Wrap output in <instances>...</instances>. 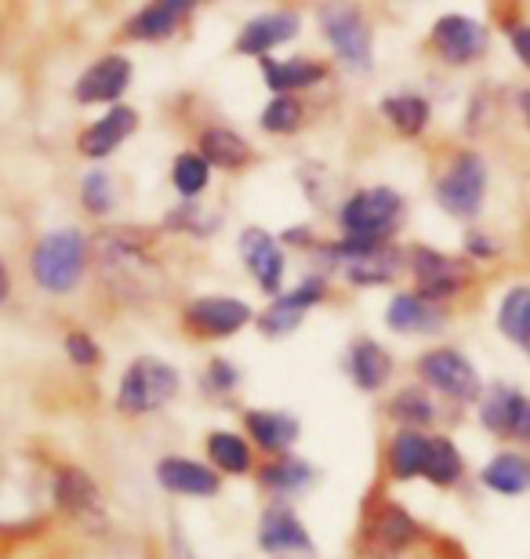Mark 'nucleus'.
Listing matches in <instances>:
<instances>
[{
    "mask_svg": "<svg viewBox=\"0 0 530 559\" xmlns=\"http://www.w3.org/2000/svg\"><path fill=\"white\" fill-rule=\"evenodd\" d=\"M95 273L109 295L117 301H128V306L156 301L167 287L161 262L153 259L150 248L120 229L95 237Z\"/></svg>",
    "mask_w": 530,
    "mask_h": 559,
    "instance_id": "obj_1",
    "label": "nucleus"
},
{
    "mask_svg": "<svg viewBox=\"0 0 530 559\" xmlns=\"http://www.w3.org/2000/svg\"><path fill=\"white\" fill-rule=\"evenodd\" d=\"M84 262H87V240L81 229H55L48 233L37 251H33V276L44 290L51 295H66L81 284L84 276Z\"/></svg>",
    "mask_w": 530,
    "mask_h": 559,
    "instance_id": "obj_2",
    "label": "nucleus"
},
{
    "mask_svg": "<svg viewBox=\"0 0 530 559\" xmlns=\"http://www.w3.org/2000/svg\"><path fill=\"white\" fill-rule=\"evenodd\" d=\"M400 215H403V200L397 189L375 186V189H364V193L345 200L342 229H345V237H353V240L386 243L389 233L400 226Z\"/></svg>",
    "mask_w": 530,
    "mask_h": 559,
    "instance_id": "obj_3",
    "label": "nucleus"
},
{
    "mask_svg": "<svg viewBox=\"0 0 530 559\" xmlns=\"http://www.w3.org/2000/svg\"><path fill=\"white\" fill-rule=\"evenodd\" d=\"M178 393V371L172 364L153 360V356H139L128 374L120 378L117 411L123 415H145V411H161L167 400Z\"/></svg>",
    "mask_w": 530,
    "mask_h": 559,
    "instance_id": "obj_4",
    "label": "nucleus"
},
{
    "mask_svg": "<svg viewBox=\"0 0 530 559\" xmlns=\"http://www.w3.org/2000/svg\"><path fill=\"white\" fill-rule=\"evenodd\" d=\"M483 193H487V164L480 153H458L447 164V171L436 182L439 207L450 211L455 218H476L483 207Z\"/></svg>",
    "mask_w": 530,
    "mask_h": 559,
    "instance_id": "obj_5",
    "label": "nucleus"
},
{
    "mask_svg": "<svg viewBox=\"0 0 530 559\" xmlns=\"http://www.w3.org/2000/svg\"><path fill=\"white\" fill-rule=\"evenodd\" d=\"M323 259L342 270L353 284H389L392 276L400 273V251L389 248V243H375V240H353L345 237L342 243L323 251Z\"/></svg>",
    "mask_w": 530,
    "mask_h": 559,
    "instance_id": "obj_6",
    "label": "nucleus"
},
{
    "mask_svg": "<svg viewBox=\"0 0 530 559\" xmlns=\"http://www.w3.org/2000/svg\"><path fill=\"white\" fill-rule=\"evenodd\" d=\"M320 26L345 70H370V26L353 4H327L320 11Z\"/></svg>",
    "mask_w": 530,
    "mask_h": 559,
    "instance_id": "obj_7",
    "label": "nucleus"
},
{
    "mask_svg": "<svg viewBox=\"0 0 530 559\" xmlns=\"http://www.w3.org/2000/svg\"><path fill=\"white\" fill-rule=\"evenodd\" d=\"M419 374H422L425 385H433L436 393L458 400V404H466V400H476L483 393V382H480L476 367H472L458 349H433V353H425L422 364H419Z\"/></svg>",
    "mask_w": 530,
    "mask_h": 559,
    "instance_id": "obj_8",
    "label": "nucleus"
},
{
    "mask_svg": "<svg viewBox=\"0 0 530 559\" xmlns=\"http://www.w3.org/2000/svg\"><path fill=\"white\" fill-rule=\"evenodd\" d=\"M55 506L87 531H106V506L95 479L84 468H59L55 476Z\"/></svg>",
    "mask_w": 530,
    "mask_h": 559,
    "instance_id": "obj_9",
    "label": "nucleus"
},
{
    "mask_svg": "<svg viewBox=\"0 0 530 559\" xmlns=\"http://www.w3.org/2000/svg\"><path fill=\"white\" fill-rule=\"evenodd\" d=\"M258 545L273 559H317L306 523H302L287 506H273L258 520Z\"/></svg>",
    "mask_w": 530,
    "mask_h": 559,
    "instance_id": "obj_10",
    "label": "nucleus"
},
{
    "mask_svg": "<svg viewBox=\"0 0 530 559\" xmlns=\"http://www.w3.org/2000/svg\"><path fill=\"white\" fill-rule=\"evenodd\" d=\"M411 270H414V280H419V290H414V295L433 301V306L455 298L461 284L469 280L466 262L450 259V254H439V251H428V248L411 251Z\"/></svg>",
    "mask_w": 530,
    "mask_h": 559,
    "instance_id": "obj_11",
    "label": "nucleus"
},
{
    "mask_svg": "<svg viewBox=\"0 0 530 559\" xmlns=\"http://www.w3.org/2000/svg\"><path fill=\"white\" fill-rule=\"evenodd\" d=\"M433 44L439 59L450 66H466L487 51V29L466 15H444L433 26Z\"/></svg>",
    "mask_w": 530,
    "mask_h": 559,
    "instance_id": "obj_12",
    "label": "nucleus"
},
{
    "mask_svg": "<svg viewBox=\"0 0 530 559\" xmlns=\"http://www.w3.org/2000/svg\"><path fill=\"white\" fill-rule=\"evenodd\" d=\"M251 320V306L240 298H197L186 309V323L208 338H229Z\"/></svg>",
    "mask_w": 530,
    "mask_h": 559,
    "instance_id": "obj_13",
    "label": "nucleus"
},
{
    "mask_svg": "<svg viewBox=\"0 0 530 559\" xmlns=\"http://www.w3.org/2000/svg\"><path fill=\"white\" fill-rule=\"evenodd\" d=\"M131 84V62L123 55H106L95 66H87L84 76L76 81V103H117Z\"/></svg>",
    "mask_w": 530,
    "mask_h": 559,
    "instance_id": "obj_14",
    "label": "nucleus"
},
{
    "mask_svg": "<svg viewBox=\"0 0 530 559\" xmlns=\"http://www.w3.org/2000/svg\"><path fill=\"white\" fill-rule=\"evenodd\" d=\"M323 290L327 284L320 276H309L306 284L295 287V290H287V295H280L273 298V306H269L262 317H258V328H262V334H287V331H295L302 317H306V309H313L317 301L323 298Z\"/></svg>",
    "mask_w": 530,
    "mask_h": 559,
    "instance_id": "obj_15",
    "label": "nucleus"
},
{
    "mask_svg": "<svg viewBox=\"0 0 530 559\" xmlns=\"http://www.w3.org/2000/svg\"><path fill=\"white\" fill-rule=\"evenodd\" d=\"M240 254H244L251 276L258 280V287H266L269 295H276L280 284H284V251H280V243L269 237L266 229H244Z\"/></svg>",
    "mask_w": 530,
    "mask_h": 559,
    "instance_id": "obj_16",
    "label": "nucleus"
},
{
    "mask_svg": "<svg viewBox=\"0 0 530 559\" xmlns=\"http://www.w3.org/2000/svg\"><path fill=\"white\" fill-rule=\"evenodd\" d=\"M298 33V15L295 11H269V15H258L244 26L240 40H236V51L240 55H262L269 59V51L287 44Z\"/></svg>",
    "mask_w": 530,
    "mask_h": 559,
    "instance_id": "obj_17",
    "label": "nucleus"
},
{
    "mask_svg": "<svg viewBox=\"0 0 530 559\" xmlns=\"http://www.w3.org/2000/svg\"><path fill=\"white\" fill-rule=\"evenodd\" d=\"M134 128H139V114H134L131 106H113L103 120H95V124L84 131L76 145H81V153L87 156V160H103V156H109L113 150H117Z\"/></svg>",
    "mask_w": 530,
    "mask_h": 559,
    "instance_id": "obj_18",
    "label": "nucleus"
},
{
    "mask_svg": "<svg viewBox=\"0 0 530 559\" xmlns=\"http://www.w3.org/2000/svg\"><path fill=\"white\" fill-rule=\"evenodd\" d=\"M156 479H161V487L172 490V495L208 498L219 490V476H214L208 465L189 462V457H164V462L156 465Z\"/></svg>",
    "mask_w": 530,
    "mask_h": 559,
    "instance_id": "obj_19",
    "label": "nucleus"
},
{
    "mask_svg": "<svg viewBox=\"0 0 530 559\" xmlns=\"http://www.w3.org/2000/svg\"><path fill=\"white\" fill-rule=\"evenodd\" d=\"M193 4L189 0H161V4H145L139 15L128 22V37L134 40H164L172 37L178 29V22H182Z\"/></svg>",
    "mask_w": 530,
    "mask_h": 559,
    "instance_id": "obj_20",
    "label": "nucleus"
},
{
    "mask_svg": "<svg viewBox=\"0 0 530 559\" xmlns=\"http://www.w3.org/2000/svg\"><path fill=\"white\" fill-rule=\"evenodd\" d=\"M389 328L392 331H403V334H436L444 328V312L433 301H425L419 295H397L389 301V312H386Z\"/></svg>",
    "mask_w": 530,
    "mask_h": 559,
    "instance_id": "obj_21",
    "label": "nucleus"
},
{
    "mask_svg": "<svg viewBox=\"0 0 530 559\" xmlns=\"http://www.w3.org/2000/svg\"><path fill=\"white\" fill-rule=\"evenodd\" d=\"M244 425H247V432H251V440L269 454L287 451V447L298 440V421L284 415V411H247Z\"/></svg>",
    "mask_w": 530,
    "mask_h": 559,
    "instance_id": "obj_22",
    "label": "nucleus"
},
{
    "mask_svg": "<svg viewBox=\"0 0 530 559\" xmlns=\"http://www.w3.org/2000/svg\"><path fill=\"white\" fill-rule=\"evenodd\" d=\"M349 374H353V382L364 389V393H375V389H381L389 382L392 356L381 349L378 342L360 338L353 349H349Z\"/></svg>",
    "mask_w": 530,
    "mask_h": 559,
    "instance_id": "obj_23",
    "label": "nucleus"
},
{
    "mask_svg": "<svg viewBox=\"0 0 530 559\" xmlns=\"http://www.w3.org/2000/svg\"><path fill=\"white\" fill-rule=\"evenodd\" d=\"M414 534H419V523H414L400 506H392V501H386V506L378 509L375 523H370L367 538H370V542H378V552L397 556V552H403V549H408V545L414 542Z\"/></svg>",
    "mask_w": 530,
    "mask_h": 559,
    "instance_id": "obj_24",
    "label": "nucleus"
},
{
    "mask_svg": "<svg viewBox=\"0 0 530 559\" xmlns=\"http://www.w3.org/2000/svg\"><path fill=\"white\" fill-rule=\"evenodd\" d=\"M483 484L494 495H523V490H530V457L513 451L494 454L487 468H483Z\"/></svg>",
    "mask_w": 530,
    "mask_h": 559,
    "instance_id": "obj_25",
    "label": "nucleus"
},
{
    "mask_svg": "<svg viewBox=\"0 0 530 559\" xmlns=\"http://www.w3.org/2000/svg\"><path fill=\"white\" fill-rule=\"evenodd\" d=\"M262 76L266 84L273 87L276 98L287 92H302V87H313L323 76V66L309 62V59H295V62H276V59H262Z\"/></svg>",
    "mask_w": 530,
    "mask_h": 559,
    "instance_id": "obj_26",
    "label": "nucleus"
},
{
    "mask_svg": "<svg viewBox=\"0 0 530 559\" xmlns=\"http://www.w3.org/2000/svg\"><path fill=\"white\" fill-rule=\"evenodd\" d=\"M200 156L208 160V167H244L251 160V145L229 128H208L200 135Z\"/></svg>",
    "mask_w": 530,
    "mask_h": 559,
    "instance_id": "obj_27",
    "label": "nucleus"
},
{
    "mask_svg": "<svg viewBox=\"0 0 530 559\" xmlns=\"http://www.w3.org/2000/svg\"><path fill=\"white\" fill-rule=\"evenodd\" d=\"M262 484L269 490H276V495H302L313 484V465L295 454H284L273 465L262 468Z\"/></svg>",
    "mask_w": 530,
    "mask_h": 559,
    "instance_id": "obj_28",
    "label": "nucleus"
},
{
    "mask_svg": "<svg viewBox=\"0 0 530 559\" xmlns=\"http://www.w3.org/2000/svg\"><path fill=\"white\" fill-rule=\"evenodd\" d=\"M425 457H428V440L419 432H400L389 447V468L397 479H414L425 473Z\"/></svg>",
    "mask_w": 530,
    "mask_h": 559,
    "instance_id": "obj_29",
    "label": "nucleus"
},
{
    "mask_svg": "<svg viewBox=\"0 0 530 559\" xmlns=\"http://www.w3.org/2000/svg\"><path fill=\"white\" fill-rule=\"evenodd\" d=\"M461 473H466V465H461V454L458 447L447 440V436H436V440H428V457H425V473L428 484L436 487H455Z\"/></svg>",
    "mask_w": 530,
    "mask_h": 559,
    "instance_id": "obj_30",
    "label": "nucleus"
},
{
    "mask_svg": "<svg viewBox=\"0 0 530 559\" xmlns=\"http://www.w3.org/2000/svg\"><path fill=\"white\" fill-rule=\"evenodd\" d=\"M208 454H211L214 468H222V473H229V476H240L251 468V447H247L236 432H211Z\"/></svg>",
    "mask_w": 530,
    "mask_h": 559,
    "instance_id": "obj_31",
    "label": "nucleus"
},
{
    "mask_svg": "<svg viewBox=\"0 0 530 559\" xmlns=\"http://www.w3.org/2000/svg\"><path fill=\"white\" fill-rule=\"evenodd\" d=\"M381 114L389 117V124L400 131V135H419L428 124V103L422 95H392L381 103Z\"/></svg>",
    "mask_w": 530,
    "mask_h": 559,
    "instance_id": "obj_32",
    "label": "nucleus"
},
{
    "mask_svg": "<svg viewBox=\"0 0 530 559\" xmlns=\"http://www.w3.org/2000/svg\"><path fill=\"white\" fill-rule=\"evenodd\" d=\"M498 328L505 338L527 345L530 338V287H513L498 309Z\"/></svg>",
    "mask_w": 530,
    "mask_h": 559,
    "instance_id": "obj_33",
    "label": "nucleus"
},
{
    "mask_svg": "<svg viewBox=\"0 0 530 559\" xmlns=\"http://www.w3.org/2000/svg\"><path fill=\"white\" fill-rule=\"evenodd\" d=\"M520 404V393L509 385H494L487 396H483V407H480V418L487 425L491 432H509V421H513V411Z\"/></svg>",
    "mask_w": 530,
    "mask_h": 559,
    "instance_id": "obj_34",
    "label": "nucleus"
},
{
    "mask_svg": "<svg viewBox=\"0 0 530 559\" xmlns=\"http://www.w3.org/2000/svg\"><path fill=\"white\" fill-rule=\"evenodd\" d=\"M172 182L182 197H197L211 182V167L200 153H182L172 167Z\"/></svg>",
    "mask_w": 530,
    "mask_h": 559,
    "instance_id": "obj_35",
    "label": "nucleus"
},
{
    "mask_svg": "<svg viewBox=\"0 0 530 559\" xmlns=\"http://www.w3.org/2000/svg\"><path fill=\"white\" fill-rule=\"evenodd\" d=\"M389 415L397 418V421H403V425H411V432H414L419 425L433 421L436 411H433V404H428V396L422 393V389H403V393L392 396Z\"/></svg>",
    "mask_w": 530,
    "mask_h": 559,
    "instance_id": "obj_36",
    "label": "nucleus"
},
{
    "mask_svg": "<svg viewBox=\"0 0 530 559\" xmlns=\"http://www.w3.org/2000/svg\"><path fill=\"white\" fill-rule=\"evenodd\" d=\"M298 124H302V106L291 95H280L262 109V128L273 131V135H291V131H298Z\"/></svg>",
    "mask_w": 530,
    "mask_h": 559,
    "instance_id": "obj_37",
    "label": "nucleus"
},
{
    "mask_svg": "<svg viewBox=\"0 0 530 559\" xmlns=\"http://www.w3.org/2000/svg\"><path fill=\"white\" fill-rule=\"evenodd\" d=\"M81 200H84V207L92 211V215H106V211L113 207V182H109V175L106 171H92L84 178V186H81Z\"/></svg>",
    "mask_w": 530,
    "mask_h": 559,
    "instance_id": "obj_38",
    "label": "nucleus"
},
{
    "mask_svg": "<svg viewBox=\"0 0 530 559\" xmlns=\"http://www.w3.org/2000/svg\"><path fill=\"white\" fill-rule=\"evenodd\" d=\"M66 349H70V360L73 364H81V367L98 364V345L92 342V334L70 331V334H66Z\"/></svg>",
    "mask_w": 530,
    "mask_h": 559,
    "instance_id": "obj_39",
    "label": "nucleus"
},
{
    "mask_svg": "<svg viewBox=\"0 0 530 559\" xmlns=\"http://www.w3.org/2000/svg\"><path fill=\"white\" fill-rule=\"evenodd\" d=\"M236 382H240V371H236L233 364L211 360L208 374H204V385L208 389H214V393H229V389H236Z\"/></svg>",
    "mask_w": 530,
    "mask_h": 559,
    "instance_id": "obj_40",
    "label": "nucleus"
},
{
    "mask_svg": "<svg viewBox=\"0 0 530 559\" xmlns=\"http://www.w3.org/2000/svg\"><path fill=\"white\" fill-rule=\"evenodd\" d=\"M505 436H516V440H527L530 443V400L520 393V404L513 411V421H509V432Z\"/></svg>",
    "mask_w": 530,
    "mask_h": 559,
    "instance_id": "obj_41",
    "label": "nucleus"
},
{
    "mask_svg": "<svg viewBox=\"0 0 530 559\" xmlns=\"http://www.w3.org/2000/svg\"><path fill=\"white\" fill-rule=\"evenodd\" d=\"M509 40H513V51L520 55V62L530 70V26H513Z\"/></svg>",
    "mask_w": 530,
    "mask_h": 559,
    "instance_id": "obj_42",
    "label": "nucleus"
},
{
    "mask_svg": "<svg viewBox=\"0 0 530 559\" xmlns=\"http://www.w3.org/2000/svg\"><path fill=\"white\" fill-rule=\"evenodd\" d=\"M483 240H487V237H469V248L476 251V254H494V251H498L494 243H483Z\"/></svg>",
    "mask_w": 530,
    "mask_h": 559,
    "instance_id": "obj_43",
    "label": "nucleus"
},
{
    "mask_svg": "<svg viewBox=\"0 0 530 559\" xmlns=\"http://www.w3.org/2000/svg\"><path fill=\"white\" fill-rule=\"evenodd\" d=\"M172 549H175V559H197L193 552H189V545H186L182 538H178V534H175V542H172Z\"/></svg>",
    "mask_w": 530,
    "mask_h": 559,
    "instance_id": "obj_44",
    "label": "nucleus"
},
{
    "mask_svg": "<svg viewBox=\"0 0 530 559\" xmlns=\"http://www.w3.org/2000/svg\"><path fill=\"white\" fill-rule=\"evenodd\" d=\"M8 287H11V284H8V270H4V262H0V301L8 298Z\"/></svg>",
    "mask_w": 530,
    "mask_h": 559,
    "instance_id": "obj_45",
    "label": "nucleus"
},
{
    "mask_svg": "<svg viewBox=\"0 0 530 559\" xmlns=\"http://www.w3.org/2000/svg\"><path fill=\"white\" fill-rule=\"evenodd\" d=\"M523 109H527V120H530V92L523 95Z\"/></svg>",
    "mask_w": 530,
    "mask_h": 559,
    "instance_id": "obj_46",
    "label": "nucleus"
},
{
    "mask_svg": "<svg viewBox=\"0 0 530 559\" xmlns=\"http://www.w3.org/2000/svg\"><path fill=\"white\" fill-rule=\"evenodd\" d=\"M527 353H530V338H527Z\"/></svg>",
    "mask_w": 530,
    "mask_h": 559,
    "instance_id": "obj_47",
    "label": "nucleus"
}]
</instances>
